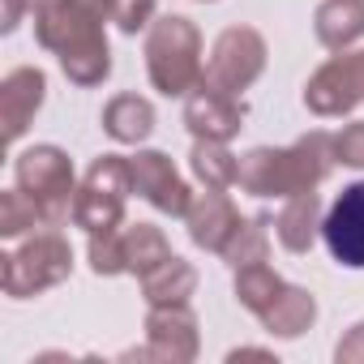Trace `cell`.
Wrapping results in <instances>:
<instances>
[{"mask_svg":"<svg viewBox=\"0 0 364 364\" xmlns=\"http://www.w3.org/2000/svg\"><path fill=\"white\" fill-rule=\"evenodd\" d=\"M116 0H48L35 14V39L56 52L73 86H103L112 77V48L103 26L112 22Z\"/></svg>","mask_w":364,"mask_h":364,"instance_id":"1","label":"cell"},{"mask_svg":"<svg viewBox=\"0 0 364 364\" xmlns=\"http://www.w3.org/2000/svg\"><path fill=\"white\" fill-rule=\"evenodd\" d=\"M334 133H304L291 146H253L249 154H240V171L236 185L253 198H296V193H317V185L334 171Z\"/></svg>","mask_w":364,"mask_h":364,"instance_id":"2","label":"cell"},{"mask_svg":"<svg viewBox=\"0 0 364 364\" xmlns=\"http://www.w3.org/2000/svg\"><path fill=\"white\" fill-rule=\"evenodd\" d=\"M146 73L150 86L167 99H189L202 86L206 60H202V35L189 18L167 14L154 18L146 31Z\"/></svg>","mask_w":364,"mask_h":364,"instance_id":"3","label":"cell"},{"mask_svg":"<svg viewBox=\"0 0 364 364\" xmlns=\"http://www.w3.org/2000/svg\"><path fill=\"white\" fill-rule=\"evenodd\" d=\"M14 180L18 189L39 206V219L43 228H60L73 219V198H77V176H73V159L43 141V146H31L18 154L14 163Z\"/></svg>","mask_w":364,"mask_h":364,"instance_id":"4","label":"cell"},{"mask_svg":"<svg viewBox=\"0 0 364 364\" xmlns=\"http://www.w3.org/2000/svg\"><path fill=\"white\" fill-rule=\"evenodd\" d=\"M73 274V245L48 228V232H35L31 240H22L18 249H9L0 257V287L14 300H26V296H39L56 283H65Z\"/></svg>","mask_w":364,"mask_h":364,"instance_id":"5","label":"cell"},{"mask_svg":"<svg viewBox=\"0 0 364 364\" xmlns=\"http://www.w3.org/2000/svg\"><path fill=\"white\" fill-rule=\"evenodd\" d=\"M133 193V167L129 154H99L73 198V228L90 232H112L124 228V202Z\"/></svg>","mask_w":364,"mask_h":364,"instance_id":"6","label":"cell"},{"mask_svg":"<svg viewBox=\"0 0 364 364\" xmlns=\"http://www.w3.org/2000/svg\"><path fill=\"white\" fill-rule=\"evenodd\" d=\"M266 56L270 52H266L262 31H253V26H228L215 39V48H210L202 86H215L223 95H240V90H249L266 73Z\"/></svg>","mask_w":364,"mask_h":364,"instance_id":"7","label":"cell"},{"mask_svg":"<svg viewBox=\"0 0 364 364\" xmlns=\"http://www.w3.org/2000/svg\"><path fill=\"white\" fill-rule=\"evenodd\" d=\"M364 103V48L360 52H334L309 82H304V107L313 116H347Z\"/></svg>","mask_w":364,"mask_h":364,"instance_id":"8","label":"cell"},{"mask_svg":"<svg viewBox=\"0 0 364 364\" xmlns=\"http://www.w3.org/2000/svg\"><path fill=\"white\" fill-rule=\"evenodd\" d=\"M129 167H133V193L141 202H150L159 215H171V219L189 215L198 193L185 185V176L176 171V163L163 150H137L129 154Z\"/></svg>","mask_w":364,"mask_h":364,"instance_id":"9","label":"cell"},{"mask_svg":"<svg viewBox=\"0 0 364 364\" xmlns=\"http://www.w3.org/2000/svg\"><path fill=\"white\" fill-rule=\"evenodd\" d=\"M202 351L198 313L189 304H150L146 313V360L193 364Z\"/></svg>","mask_w":364,"mask_h":364,"instance_id":"10","label":"cell"},{"mask_svg":"<svg viewBox=\"0 0 364 364\" xmlns=\"http://www.w3.org/2000/svg\"><path fill=\"white\" fill-rule=\"evenodd\" d=\"M321 240L338 266L364 270V180L347 185L330 202V210L321 219Z\"/></svg>","mask_w":364,"mask_h":364,"instance_id":"11","label":"cell"},{"mask_svg":"<svg viewBox=\"0 0 364 364\" xmlns=\"http://www.w3.org/2000/svg\"><path fill=\"white\" fill-rule=\"evenodd\" d=\"M43 95H48V77L43 69L35 65H22V69H9L0 77V124H5V141H22V133L31 129L35 112L43 107Z\"/></svg>","mask_w":364,"mask_h":364,"instance_id":"12","label":"cell"},{"mask_svg":"<svg viewBox=\"0 0 364 364\" xmlns=\"http://www.w3.org/2000/svg\"><path fill=\"white\" fill-rule=\"evenodd\" d=\"M240 223H245V219H240L236 202L228 198V189H206V193H198L193 206H189V215H185L189 240H193L198 249H206V253H223L228 240L240 232Z\"/></svg>","mask_w":364,"mask_h":364,"instance_id":"13","label":"cell"},{"mask_svg":"<svg viewBox=\"0 0 364 364\" xmlns=\"http://www.w3.org/2000/svg\"><path fill=\"white\" fill-rule=\"evenodd\" d=\"M185 124H189L193 137L232 141L245 129V103H240V95H223L215 86H198L185 99Z\"/></svg>","mask_w":364,"mask_h":364,"instance_id":"14","label":"cell"},{"mask_svg":"<svg viewBox=\"0 0 364 364\" xmlns=\"http://www.w3.org/2000/svg\"><path fill=\"white\" fill-rule=\"evenodd\" d=\"M313 35L326 52H347L364 39V0H321L313 14Z\"/></svg>","mask_w":364,"mask_h":364,"instance_id":"15","label":"cell"},{"mask_svg":"<svg viewBox=\"0 0 364 364\" xmlns=\"http://www.w3.org/2000/svg\"><path fill=\"white\" fill-rule=\"evenodd\" d=\"M321 198L317 193H296L283 202L279 219H274V236L287 253H309L321 236Z\"/></svg>","mask_w":364,"mask_h":364,"instance_id":"16","label":"cell"},{"mask_svg":"<svg viewBox=\"0 0 364 364\" xmlns=\"http://www.w3.org/2000/svg\"><path fill=\"white\" fill-rule=\"evenodd\" d=\"M103 133L120 146H141L154 133V103L141 95H116L103 103Z\"/></svg>","mask_w":364,"mask_h":364,"instance_id":"17","label":"cell"},{"mask_svg":"<svg viewBox=\"0 0 364 364\" xmlns=\"http://www.w3.org/2000/svg\"><path fill=\"white\" fill-rule=\"evenodd\" d=\"M262 326H266V334H274V338H300L304 330H313V321H317V300H313V291L309 287H283L279 296H274V304L257 317Z\"/></svg>","mask_w":364,"mask_h":364,"instance_id":"18","label":"cell"},{"mask_svg":"<svg viewBox=\"0 0 364 364\" xmlns=\"http://www.w3.org/2000/svg\"><path fill=\"white\" fill-rule=\"evenodd\" d=\"M137 283H141V300L146 304H189V296L198 291V270H193V262L171 253L167 262L146 270Z\"/></svg>","mask_w":364,"mask_h":364,"instance_id":"19","label":"cell"},{"mask_svg":"<svg viewBox=\"0 0 364 364\" xmlns=\"http://www.w3.org/2000/svg\"><path fill=\"white\" fill-rule=\"evenodd\" d=\"M189 167H193V176L202 180L206 189H232V185H236V171H240V154H232V150H228V141L193 137Z\"/></svg>","mask_w":364,"mask_h":364,"instance_id":"20","label":"cell"},{"mask_svg":"<svg viewBox=\"0 0 364 364\" xmlns=\"http://www.w3.org/2000/svg\"><path fill=\"white\" fill-rule=\"evenodd\" d=\"M120 232H124L129 274H137V279H141L146 270H154L159 262H167V257H171V245H167L163 228H154V223H124Z\"/></svg>","mask_w":364,"mask_h":364,"instance_id":"21","label":"cell"},{"mask_svg":"<svg viewBox=\"0 0 364 364\" xmlns=\"http://www.w3.org/2000/svg\"><path fill=\"white\" fill-rule=\"evenodd\" d=\"M283 287H287V283H283L279 270L266 266V262H253V266H240V270H236V300H240L253 317H262V313L274 304V296H279Z\"/></svg>","mask_w":364,"mask_h":364,"instance_id":"22","label":"cell"},{"mask_svg":"<svg viewBox=\"0 0 364 364\" xmlns=\"http://www.w3.org/2000/svg\"><path fill=\"white\" fill-rule=\"evenodd\" d=\"M232 270L240 266H253V262H266L270 257V219H245L240 232L228 240V249L219 253Z\"/></svg>","mask_w":364,"mask_h":364,"instance_id":"23","label":"cell"},{"mask_svg":"<svg viewBox=\"0 0 364 364\" xmlns=\"http://www.w3.org/2000/svg\"><path fill=\"white\" fill-rule=\"evenodd\" d=\"M86 257H90V270H95L99 279L129 274V257H124V232H120V228H112V232H90Z\"/></svg>","mask_w":364,"mask_h":364,"instance_id":"24","label":"cell"},{"mask_svg":"<svg viewBox=\"0 0 364 364\" xmlns=\"http://www.w3.org/2000/svg\"><path fill=\"white\" fill-rule=\"evenodd\" d=\"M35 228H43V219H39V206L22 189H5V193H0V236L18 240V236H26Z\"/></svg>","mask_w":364,"mask_h":364,"instance_id":"25","label":"cell"},{"mask_svg":"<svg viewBox=\"0 0 364 364\" xmlns=\"http://www.w3.org/2000/svg\"><path fill=\"white\" fill-rule=\"evenodd\" d=\"M112 22H116L124 35L150 31V22H154V0H116V9H112Z\"/></svg>","mask_w":364,"mask_h":364,"instance_id":"26","label":"cell"},{"mask_svg":"<svg viewBox=\"0 0 364 364\" xmlns=\"http://www.w3.org/2000/svg\"><path fill=\"white\" fill-rule=\"evenodd\" d=\"M334 159L343 167H364V120H351L334 133Z\"/></svg>","mask_w":364,"mask_h":364,"instance_id":"27","label":"cell"},{"mask_svg":"<svg viewBox=\"0 0 364 364\" xmlns=\"http://www.w3.org/2000/svg\"><path fill=\"white\" fill-rule=\"evenodd\" d=\"M43 5H48V0H0V31L14 35L22 26V18L26 14H39Z\"/></svg>","mask_w":364,"mask_h":364,"instance_id":"28","label":"cell"},{"mask_svg":"<svg viewBox=\"0 0 364 364\" xmlns=\"http://www.w3.org/2000/svg\"><path fill=\"white\" fill-rule=\"evenodd\" d=\"M334 360H338V364H364V321H355V326L338 338Z\"/></svg>","mask_w":364,"mask_h":364,"instance_id":"29","label":"cell"},{"mask_svg":"<svg viewBox=\"0 0 364 364\" xmlns=\"http://www.w3.org/2000/svg\"><path fill=\"white\" fill-rule=\"evenodd\" d=\"M228 360L236 364V360H274V351H266V347H236V351H228Z\"/></svg>","mask_w":364,"mask_h":364,"instance_id":"30","label":"cell"}]
</instances>
